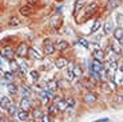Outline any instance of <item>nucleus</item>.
<instances>
[{"mask_svg":"<svg viewBox=\"0 0 123 122\" xmlns=\"http://www.w3.org/2000/svg\"><path fill=\"white\" fill-rule=\"evenodd\" d=\"M15 54L18 55V56H20V58H24L25 55H28V47H27V44H25L24 42L20 43V44L18 46V48H16Z\"/></svg>","mask_w":123,"mask_h":122,"instance_id":"nucleus-1","label":"nucleus"},{"mask_svg":"<svg viewBox=\"0 0 123 122\" xmlns=\"http://www.w3.org/2000/svg\"><path fill=\"white\" fill-rule=\"evenodd\" d=\"M102 67H103L102 62L94 61V62H91V64H90V73L91 74H99L100 70H102Z\"/></svg>","mask_w":123,"mask_h":122,"instance_id":"nucleus-2","label":"nucleus"},{"mask_svg":"<svg viewBox=\"0 0 123 122\" xmlns=\"http://www.w3.org/2000/svg\"><path fill=\"white\" fill-rule=\"evenodd\" d=\"M83 98H84V102H86V103H90V105L95 103V102L98 101V95H96L94 91H87Z\"/></svg>","mask_w":123,"mask_h":122,"instance_id":"nucleus-3","label":"nucleus"},{"mask_svg":"<svg viewBox=\"0 0 123 122\" xmlns=\"http://www.w3.org/2000/svg\"><path fill=\"white\" fill-rule=\"evenodd\" d=\"M1 55H3L6 59H8V61H13V58H15V51H13L11 47H6V48H3V51H1Z\"/></svg>","mask_w":123,"mask_h":122,"instance_id":"nucleus-4","label":"nucleus"},{"mask_svg":"<svg viewBox=\"0 0 123 122\" xmlns=\"http://www.w3.org/2000/svg\"><path fill=\"white\" fill-rule=\"evenodd\" d=\"M55 50H56L55 44H52L48 39L44 42V52H46V55H52L54 52H55Z\"/></svg>","mask_w":123,"mask_h":122,"instance_id":"nucleus-5","label":"nucleus"},{"mask_svg":"<svg viewBox=\"0 0 123 122\" xmlns=\"http://www.w3.org/2000/svg\"><path fill=\"white\" fill-rule=\"evenodd\" d=\"M92 58H94V61H98V62H102L103 59H105V56H106V54H105V51L103 50H94L92 51Z\"/></svg>","mask_w":123,"mask_h":122,"instance_id":"nucleus-6","label":"nucleus"},{"mask_svg":"<svg viewBox=\"0 0 123 122\" xmlns=\"http://www.w3.org/2000/svg\"><path fill=\"white\" fill-rule=\"evenodd\" d=\"M114 36H115V39H117V42L119 43V44H122L123 43V30H122V27L115 28L114 30Z\"/></svg>","mask_w":123,"mask_h":122,"instance_id":"nucleus-7","label":"nucleus"},{"mask_svg":"<svg viewBox=\"0 0 123 122\" xmlns=\"http://www.w3.org/2000/svg\"><path fill=\"white\" fill-rule=\"evenodd\" d=\"M16 115H18V119L22 122H25L28 118H30V114H28L27 110H19L18 113H16Z\"/></svg>","mask_w":123,"mask_h":122,"instance_id":"nucleus-8","label":"nucleus"},{"mask_svg":"<svg viewBox=\"0 0 123 122\" xmlns=\"http://www.w3.org/2000/svg\"><path fill=\"white\" fill-rule=\"evenodd\" d=\"M68 47H70V44H68L67 40H59V42L56 43L55 48H58V51H64V50H67Z\"/></svg>","mask_w":123,"mask_h":122,"instance_id":"nucleus-9","label":"nucleus"},{"mask_svg":"<svg viewBox=\"0 0 123 122\" xmlns=\"http://www.w3.org/2000/svg\"><path fill=\"white\" fill-rule=\"evenodd\" d=\"M20 14H22L23 16H31L32 15V8H31V6H23L20 7Z\"/></svg>","mask_w":123,"mask_h":122,"instance_id":"nucleus-10","label":"nucleus"},{"mask_svg":"<svg viewBox=\"0 0 123 122\" xmlns=\"http://www.w3.org/2000/svg\"><path fill=\"white\" fill-rule=\"evenodd\" d=\"M28 55L30 56H32V58H35V59H43V55L40 54L37 50H35V48H28Z\"/></svg>","mask_w":123,"mask_h":122,"instance_id":"nucleus-11","label":"nucleus"},{"mask_svg":"<svg viewBox=\"0 0 123 122\" xmlns=\"http://www.w3.org/2000/svg\"><path fill=\"white\" fill-rule=\"evenodd\" d=\"M67 64H68V61L66 58H59V59H56V61H55V66L58 68H64Z\"/></svg>","mask_w":123,"mask_h":122,"instance_id":"nucleus-12","label":"nucleus"},{"mask_svg":"<svg viewBox=\"0 0 123 122\" xmlns=\"http://www.w3.org/2000/svg\"><path fill=\"white\" fill-rule=\"evenodd\" d=\"M11 105V99L8 97H1L0 98V107L1 109H8Z\"/></svg>","mask_w":123,"mask_h":122,"instance_id":"nucleus-13","label":"nucleus"},{"mask_svg":"<svg viewBox=\"0 0 123 122\" xmlns=\"http://www.w3.org/2000/svg\"><path fill=\"white\" fill-rule=\"evenodd\" d=\"M20 107H22V110H27L31 107V101L28 99V98H22V101H20Z\"/></svg>","mask_w":123,"mask_h":122,"instance_id":"nucleus-14","label":"nucleus"},{"mask_svg":"<svg viewBox=\"0 0 123 122\" xmlns=\"http://www.w3.org/2000/svg\"><path fill=\"white\" fill-rule=\"evenodd\" d=\"M55 106H56V109H58V111H64V110L67 109V103H66V101H63V99L56 102Z\"/></svg>","mask_w":123,"mask_h":122,"instance_id":"nucleus-15","label":"nucleus"},{"mask_svg":"<svg viewBox=\"0 0 123 122\" xmlns=\"http://www.w3.org/2000/svg\"><path fill=\"white\" fill-rule=\"evenodd\" d=\"M7 90H8V93L9 94H18V86L15 85V83H8V85H7Z\"/></svg>","mask_w":123,"mask_h":122,"instance_id":"nucleus-16","label":"nucleus"},{"mask_svg":"<svg viewBox=\"0 0 123 122\" xmlns=\"http://www.w3.org/2000/svg\"><path fill=\"white\" fill-rule=\"evenodd\" d=\"M20 91V94L23 95V98H28L31 95V91H30V88L28 87H25V86H22V87L18 90V93Z\"/></svg>","mask_w":123,"mask_h":122,"instance_id":"nucleus-17","label":"nucleus"},{"mask_svg":"<svg viewBox=\"0 0 123 122\" xmlns=\"http://www.w3.org/2000/svg\"><path fill=\"white\" fill-rule=\"evenodd\" d=\"M84 4H86V1L84 0H78L76 3H75V8H74V12L76 14L78 11H80V9L84 7Z\"/></svg>","mask_w":123,"mask_h":122,"instance_id":"nucleus-18","label":"nucleus"},{"mask_svg":"<svg viewBox=\"0 0 123 122\" xmlns=\"http://www.w3.org/2000/svg\"><path fill=\"white\" fill-rule=\"evenodd\" d=\"M103 30H105V31H103V32H105V35H108V34L111 32V30H112V23H111L110 20L106 21V23H105V27H103Z\"/></svg>","mask_w":123,"mask_h":122,"instance_id":"nucleus-19","label":"nucleus"},{"mask_svg":"<svg viewBox=\"0 0 123 122\" xmlns=\"http://www.w3.org/2000/svg\"><path fill=\"white\" fill-rule=\"evenodd\" d=\"M7 110H8V114H9V115L15 117L16 113H18V106H16V105H12V103H11V105H9V107H8Z\"/></svg>","mask_w":123,"mask_h":122,"instance_id":"nucleus-20","label":"nucleus"},{"mask_svg":"<svg viewBox=\"0 0 123 122\" xmlns=\"http://www.w3.org/2000/svg\"><path fill=\"white\" fill-rule=\"evenodd\" d=\"M72 73H74L75 76H82L83 70H82V67H79V66H74V68H72Z\"/></svg>","mask_w":123,"mask_h":122,"instance_id":"nucleus-21","label":"nucleus"},{"mask_svg":"<svg viewBox=\"0 0 123 122\" xmlns=\"http://www.w3.org/2000/svg\"><path fill=\"white\" fill-rule=\"evenodd\" d=\"M58 114V109H56L55 105H49L48 106V115H55Z\"/></svg>","mask_w":123,"mask_h":122,"instance_id":"nucleus-22","label":"nucleus"},{"mask_svg":"<svg viewBox=\"0 0 123 122\" xmlns=\"http://www.w3.org/2000/svg\"><path fill=\"white\" fill-rule=\"evenodd\" d=\"M111 48L114 50V52H117V54H120V52H122V47H120V44L119 43H112V44H111Z\"/></svg>","mask_w":123,"mask_h":122,"instance_id":"nucleus-23","label":"nucleus"},{"mask_svg":"<svg viewBox=\"0 0 123 122\" xmlns=\"http://www.w3.org/2000/svg\"><path fill=\"white\" fill-rule=\"evenodd\" d=\"M19 24H20V19H18V18L9 19V26H11V27H15V26H19Z\"/></svg>","mask_w":123,"mask_h":122,"instance_id":"nucleus-24","label":"nucleus"},{"mask_svg":"<svg viewBox=\"0 0 123 122\" xmlns=\"http://www.w3.org/2000/svg\"><path fill=\"white\" fill-rule=\"evenodd\" d=\"M99 27H100V21L96 20L95 23H94V26H92V28H91V34H95L96 31L99 30Z\"/></svg>","mask_w":123,"mask_h":122,"instance_id":"nucleus-25","label":"nucleus"},{"mask_svg":"<svg viewBox=\"0 0 123 122\" xmlns=\"http://www.w3.org/2000/svg\"><path fill=\"white\" fill-rule=\"evenodd\" d=\"M96 7H98V3H96V1H94V3H92L91 6L88 7V11H87V14H90V15H91L94 11H96Z\"/></svg>","mask_w":123,"mask_h":122,"instance_id":"nucleus-26","label":"nucleus"},{"mask_svg":"<svg viewBox=\"0 0 123 122\" xmlns=\"http://www.w3.org/2000/svg\"><path fill=\"white\" fill-rule=\"evenodd\" d=\"M78 43H79V44H82L83 47H86V48H90V43L87 42L86 39H83V38H80V39L78 40Z\"/></svg>","mask_w":123,"mask_h":122,"instance_id":"nucleus-27","label":"nucleus"},{"mask_svg":"<svg viewBox=\"0 0 123 122\" xmlns=\"http://www.w3.org/2000/svg\"><path fill=\"white\" fill-rule=\"evenodd\" d=\"M43 115H44V114H43V111H42L40 109H35L34 110V117H35V118H42Z\"/></svg>","mask_w":123,"mask_h":122,"instance_id":"nucleus-28","label":"nucleus"},{"mask_svg":"<svg viewBox=\"0 0 123 122\" xmlns=\"http://www.w3.org/2000/svg\"><path fill=\"white\" fill-rule=\"evenodd\" d=\"M118 6H119V1H118V0H112V1H110V3H108L107 7L110 9H114L115 7H118Z\"/></svg>","mask_w":123,"mask_h":122,"instance_id":"nucleus-29","label":"nucleus"},{"mask_svg":"<svg viewBox=\"0 0 123 122\" xmlns=\"http://www.w3.org/2000/svg\"><path fill=\"white\" fill-rule=\"evenodd\" d=\"M66 103H67V107H74L75 106V99L70 97L67 101H66Z\"/></svg>","mask_w":123,"mask_h":122,"instance_id":"nucleus-30","label":"nucleus"},{"mask_svg":"<svg viewBox=\"0 0 123 122\" xmlns=\"http://www.w3.org/2000/svg\"><path fill=\"white\" fill-rule=\"evenodd\" d=\"M66 76H67V79H68V81H72L75 75H74V73H72V70H68L67 74H66Z\"/></svg>","mask_w":123,"mask_h":122,"instance_id":"nucleus-31","label":"nucleus"},{"mask_svg":"<svg viewBox=\"0 0 123 122\" xmlns=\"http://www.w3.org/2000/svg\"><path fill=\"white\" fill-rule=\"evenodd\" d=\"M12 76H13L12 71H7V73H4V79H12Z\"/></svg>","mask_w":123,"mask_h":122,"instance_id":"nucleus-32","label":"nucleus"},{"mask_svg":"<svg viewBox=\"0 0 123 122\" xmlns=\"http://www.w3.org/2000/svg\"><path fill=\"white\" fill-rule=\"evenodd\" d=\"M31 76H32V79L37 81V79H39V73H37L36 70H34V71H31Z\"/></svg>","mask_w":123,"mask_h":122,"instance_id":"nucleus-33","label":"nucleus"},{"mask_svg":"<svg viewBox=\"0 0 123 122\" xmlns=\"http://www.w3.org/2000/svg\"><path fill=\"white\" fill-rule=\"evenodd\" d=\"M42 122H54V121L51 119V115H48V114H47V115L42 117Z\"/></svg>","mask_w":123,"mask_h":122,"instance_id":"nucleus-34","label":"nucleus"},{"mask_svg":"<svg viewBox=\"0 0 123 122\" xmlns=\"http://www.w3.org/2000/svg\"><path fill=\"white\" fill-rule=\"evenodd\" d=\"M67 81H59L58 83H56V85H58V87L59 86H60V87H68V85H67Z\"/></svg>","mask_w":123,"mask_h":122,"instance_id":"nucleus-35","label":"nucleus"},{"mask_svg":"<svg viewBox=\"0 0 123 122\" xmlns=\"http://www.w3.org/2000/svg\"><path fill=\"white\" fill-rule=\"evenodd\" d=\"M19 71L22 73V75H25V74H27V67H25L24 64H22V66L19 67Z\"/></svg>","mask_w":123,"mask_h":122,"instance_id":"nucleus-36","label":"nucleus"},{"mask_svg":"<svg viewBox=\"0 0 123 122\" xmlns=\"http://www.w3.org/2000/svg\"><path fill=\"white\" fill-rule=\"evenodd\" d=\"M11 70H12V73H16L19 70V66L16 63H13V62H11Z\"/></svg>","mask_w":123,"mask_h":122,"instance_id":"nucleus-37","label":"nucleus"},{"mask_svg":"<svg viewBox=\"0 0 123 122\" xmlns=\"http://www.w3.org/2000/svg\"><path fill=\"white\" fill-rule=\"evenodd\" d=\"M117 21H118V24H120V21H122V15H120V14L117 15Z\"/></svg>","mask_w":123,"mask_h":122,"instance_id":"nucleus-38","label":"nucleus"},{"mask_svg":"<svg viewBox=\"0 0 123 122\" xmlns=\"http://www.w3.org/2000/svg\"><path fill=\"white\" fill-rule=\"evenodd\" d=\"M4 62H6V58H4L3 55H0V64H1V63H4Z\"/></svg>","mask_w":123,"mask_h":122,"instance_id":"nucleus-39","label":"nucleus"},{"mask_svg":"<svg viewBox=\"0 0 123 122\" xmlns=\"http://www.w3.org/2000/svg\"><path fill=\"white\" fill-rule=\"evenodd\" d=\"M0 78H4V70L0 68Z\"/></svg>","mask_w":123,"mask_h":122,"instance_id":"nucleus-40","label":"nucleus"},{"mask_svg":"<svg viewBox=\"0 0 123 122\" xmlns=\"http://www.w3.org/2000/svg\"><path fill=\"white\" fill-rule=\"evenodd\" d=\"M3 115H4V113H3V109L0 107V118H3Z\"/></svg>","mask_w":123,"mask_h":122,"instance_id":"nucleus-41","label":"nucleus"},{"mask_svg":"<svg viewBox=\"0 0 123 122\" xmlns=\"http://www.w3.org/2000/svg\"><path fill=\"white\" fill-rule=\"evenodd\" d=\"M25 122H36V121H35V119H30V118H28Z\"/></svg>","mask_w":123,"mask_h":122,"instance_id":"nucleus-42","label":"nucleus"},{"mask_svg":"<svg viewBox=\"0 0 123 122\" xmlns=\"http://www.w3.org/2000/svg\"><path fill=\"white\" fill-rule=\"evenodd\" d=\"M28 1H30V3H31V4H32V3H36L37 0H28Z\"/></svg>","mask_w":123,"mask_h":122,"instance_id":"nucleus-43","label":"nucleus"}]
</instances>
